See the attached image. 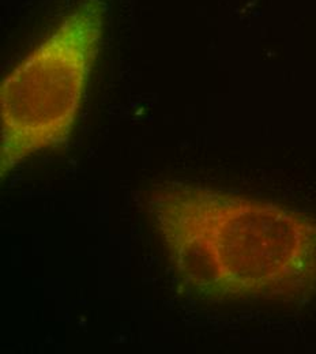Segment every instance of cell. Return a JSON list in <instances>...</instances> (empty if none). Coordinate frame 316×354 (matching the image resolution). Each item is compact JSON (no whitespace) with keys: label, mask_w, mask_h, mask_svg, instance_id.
Instances as JSON below:
<instances>
[{"label":"cell","mask_w":316,"mask_h":354,"mask_svg":"<svg viewBox=\"0 0 316 354\" xmlns=\"http://www.w3.org/2000/svg\"><path fill=\"white\" fill-rule=\"evenodd\" d=\"M146 212L181 281L214 301H300L316 293V218L185 181L146 195Z\"/></svg>","instance_id":"obj_1"},{"label":"cell","mask_w":316,"mask_h":354,"mask_svg":"<svg viewBox=\"0 0 316 354\" xmlns=\"http://www.w3.org/2000/svg\"><path fill=\"white\" fill-rule=\"evenodd\" d=\"M102 0H82L0 85V174L68 142L105 26Z\"/></svg>","instance_id":"obj_2"}]
</instances>
